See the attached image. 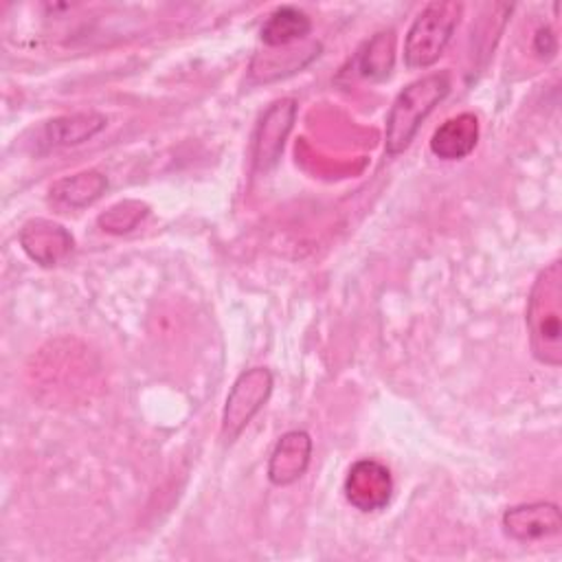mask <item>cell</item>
I'll return each mask as SVG.
<instances>
[{
    "label": "cell",
    "mask_w": 562,
    "mask_h": 562,
    "mask_svg": "<svg viewBox=\"0 0 562 562\" xmlns=\"http://www.w3.org/2000/svg\"><path fill=\"white\" fill-rule=\"evenodd\" d=\"M527 329L533 356L549 367L562 364V266L551 261L536 277L527 303Z\"/></svg>",
    "instance_id": "1"
},
{
    "label": "cell",
    "mask_w": 562,
    "mask_h": 562,
    "mask_svg": "<svg viewBox=\"0 0 562 562\" xmlns=\"http://www.w3.org/2000/svg\"><path fill=\"white\" fill-rule=\"evenodd\" d=\"M450 92V72H430L411 81L391 103L384 125V149L395 156L408 149L422 121L446 99Z\"/></svg>",
    "instance_id": "2"
},
{
    "label": "cell",
    "mask_w": 562,
    "mask_h": 562,
    "mask_svg": "<svg viewBox=\"0 0 562 562\" xmlns=\"http://www.w3.org/2000/svg\"><path fill=\"white\" fill-rule=\"evenodd\" d=\"M463 4L450 0L428 2L413 20L404 40V64L408 68H428L446 50L459 24Z\"/></svg>",
    "instance_id": "3"
},
{
    "label": "cell",
    "mask_w": 562,
    "mask_h": 562,
    "mask_svg": "<svg viewBox=\"0 0 562 562\" xmlns=\"http://www.w3.org/2000/svg\"><path fill=\"white\" fill-rule=\"evenodd\" d=\"M272 391V373L266 367H252L233 382L224 413H222V435L226 441L239 437V432L250 424L259 408L268 402Z\"/></svg>",
    "instance_id": "4"
},
{
    "label": "cell",
    "mask_w": 562,
    "mask_h": 562,
    "mask_svg": "<svg viewBox=\"0 0 562 562\" xmlns=\"http://www.w3.org/2000/svg\"><path fill=\"white\" fill-rule=\"evenodd\" d=\"M296 119V101L290 97L277 99L263 112L252 136V165L257 171H268L281 158L285 138Z\"/></svg>",
    "instance_id": "5"
},
{
    "label": "cell",
    "mask_w": 562,
    "mask_h": 562,
    "mask_svg": "<svg viewBox=\"0 0 562 562\" xmlns=\"http://www.w3.org/2000/svg\"><path fill=\"white\" fill-rule=\"evenodd\" d=\"M393 494V479L386 465L373 459L356 461L345 479V496L360 512L382 509Z\"/></svg>",
    "instance_id": "6"
},
{
    "label": "cell",
    "mask_w": 562,
    "mask_h": 562,
    "mask_svg": "<svg viewBox=\"0 0 562 562\" xmlns=\"http://www.w3.org/2000/svg\"><path fill=\"white\" fill-rule=\"evenodd\" d=\"M562 527V514L555 503H525L509 507L503 514V529L509 538L520 542L551 538Z\"/></svg>",
    "instance_id": "7"
},
{
    "label": "cell",
    "mask_w": 562,
    "mask_h": 562,
    "mask_svg": "<svg viewBox=\"0 0 562 562\" xmlns=\"http://www.w3.org/2000/svg\"><path fill=\"white\" fill-rule=\"evenodd\" d=\"M20 246L40 266H57L75 246L72 235L57 222L29 220L20 231Z\"/></svg>",
    "instance_id": "8"
},
{
    "label": "cell",
    "mask_w": 562,
    "mask_h": 562,
    "mask_svg": "<svg viewBox=\"0 0 562 562\" xmlns=\"http://www.w3.org/2000/svg\"><path fill=\"white\" fill-rule=\"evenodd\" d=\"M310 454H312V439L305 430H290L285 432L268 461V479L274 485H290L299 481L307 465H310Z\"/></svg>",
    "instance_id": "9"
},
{
    "label": "cell",
    "mask_w": 562,
    "mask_h": 562,
    "mask_svg": "<svg viewBox=\"0 0 562 562\" xmlns=\"http://www.w3.org/2000/svg\"><path fill=\"white\" fill-rule=\"evenodd\" d=\"M479 143V119L472 112L457 114L443 121L432 138L430 151L441 160H461L474 151Z\"/></svg>",
    "instance_id": "10"
},
{
    "label": "cell",
    "mask_w": 562,
    "mask_h": 562,
    "mask_svg": "<svg viewBox=\"0 0 562 562\" xmlns=\"http://www.w3.org/2000/svg\"><path fill=\"white\" fill-rule=\"evenodd\" d=\"M105 127V116L99 112H77L57 116L44 123V140L53 147L79 145Z\"/></svg>",
    "instance_id": "11"
},
{
    "label": "cell",
    "mask_w": 562,
    "mask_h": 562,
    "mask_svg": "<svg viewBox=\"0 0 562 562\" xmlns=\"http://www.w3.org/2000/svg\"><path fill=\"white\" fill-rule=\"evenodd\" d=\"M312 31V20L299 7H279L274 9L261 26V42L266 46H288L296 40H303Z\"/></svg>",
    "instance_id": "12"
},
{
    "label": "cell",
    "mask_w": 562,
    "mask_h": 562,
    "mask_svg": "<svg viewBox=\"0 0 562 562\" xmlns=\"http://www.w3.org/2000/svg\"><path fill=\"white\" fill-rule=\"evenodd\" d=\"M105 189H108L105 176L94 169H88V171H79L75 176H66L57 180L50 187V198L64 206L81 209L99 200Z\"/></svg>",
    "instance_id": "13"
},
{
    "label": "cell",
    "mask_w": 562,
    "mask_h": 562,
    "mask_svg": "<svg viewBox=\"0 0 562 562\" xmlns=\"http://www.w3.org/2000/svg\"><path fill=\"white\" fill-rule=\"evenodd\" d=\"M393 31H382L373 35L356 55L353 64L360 77L369 81H382L393 70Z\"/></svg>",
    "instance_id": "14"
},
{
    "label": "cell",
    "mask_w": 562,
    "mask_h": 562,
    "mask_svg": "<svg viewBox=\"0 0 562 562\" xmlns=\"http://www.w3.org/2000/svg\"><path fill=\"white\" fill-rule=\"evenodd\" d=\"M149 213V206L140 200H123L112 204L108 211H103L97 217V224L101 226V231L105 233H130L132 228H136Z\"/></svg>",
    "instance_id": "15"
},
{
    "label": "cell",
    "mask_w": 562,
    "mask_h": 562,
    "mask_svg": "<svg viewBox=\"0 0 562 562\" xmlns=\"http://www.w3.org/2000/svg\"><path fill=\"white\" fill-rule=\"evenodd\" d=\"M533 50L540 55V57H553L555 50H558V42H555V35L551 33V29H540L533 37Z\"/></svg>",
    "instance_id": "16"
}]
</instances>
